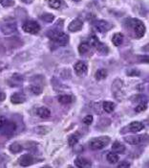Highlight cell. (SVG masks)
<instances>
[{
	"mask_svg": "<svg viewBox=\"0 0 149 168\" xmlns=\"http://www.w3.org/2000/svg\"><path fill=\"white\" fill-rule=\"evenodd\" d=\"M47 36L60 46H65L69 41V36L59 30H50L47 33Z\"/></svg>",
	"mask_w": 149,
	"mask_h": 168,
	"instance_id": "obj_1",
	"label": "cell"
},
{
	"mask_svg": "<svg viewBox=\"0 0 149 168\" xmlns=\"http://www.w3.org/2000/svg\"><path fill=\"white\" fill-rule=\"evenodd\" d=\"M110 143V137L109 136H99L93 138L89 142V146L93 150H100L103 149Z\"/></svg>",
	"mask_w": 149,
	"mask_h": 168,
	"instance_id": "obj_2",
	"label": "cell"
},
{
	"mask_svg": "<svg viewBox=\"0 0 149 168\" xmlns=\"http://www.w3.org/2000/svg\"><path fill=\"white\" fill-rule=\"evenodd\" d=\"M124 84L122 80L116 79L112 85V90H113L114 96L118 101H122L124 97Z\"/></svg>",
	"mask_w": 149,
	"mask_h": 168,
	"instance_id": "obj_3",
	"label": "cell"
},
{
	"mask_svg": "<svg viewBox=\"0 0 149 168\" xmlns=\"http://www.w3.org/2000/svg\"><path fill=\"white\" fill-rule=\"evenodd\" d=\"M131 21H132V27H133L135 36L137 37L138 39L143 38V37L144 36V34H145V26H144V24L139 19H137V18H134V19H132Z\"/></svg>",
	"mask_w": 149,
	"mask_h": 168,
	"instance_id": "obj_4",
	"label": "cell"
},
{
	"mask_svg": "<svg viewBox=\"0 0 149 168\" xmlns=\"http://www.w3.org/2000/svg\"><path fill=\"white\" fill-rule=\"evenodd\" d=\"M23 30L26 33H29L32 35H35V34H38V32L40 31V25L34 21V20H28L23 24Z\"/></svg>",
	"mask_w": 149,
	"mask_h": 168,
	"instance_id": "obj_5",
	"label": "cell"
},
{
	"mask_svg": "<svg viewBox=\"0 0 149 168\" xmlns=\"http://www.w3.org/2000/svg\"><path fill=\"white\" fill-rule=\"evenodd\" d=\"M89 44H91L92 46H94V47H95L99 52H100V53H102V54H105V55H106V54L109 52V49H108L107 46H106L104 43L100 42L96 36H92V37H91L90 43H89Z\"/></svg>",
	"mask_w": 149,
	"mask_h": 168,
	"instance_id": "obj_6",
	"label": "cell"
},
{
	"mask_svg": "<svg viewBox=\"0 0 149 168\" xmlns=\"http://www.w3.org/2000/svg\"><path fill=\"white\" fill-rule=\"evenodd\" d=\"M2 135L5 136H13L14 134V132L16 131V124L13 121H8L6 120L4 125L2 126V128L0 129Z\"/></svg>",
	"mask_w": 149,
	"mask_h": 168,
	"instance_id": "obj_7",
	"label": "cell"
},
{
	"mask_svg": "<svg viewBox=\"0 0 149 168\" xmlns=\"http://www.w3.org/2000/svg\"><path fill=\"white\" fill-rule=\"evenodd\" d=\"M94 28L99 33H105L111 29L112 25L105 20H97L94 23Z\"/></svg>",
	"mask_w": 149,
	"mask_h": 168,
	"instance_id": "obj_8",
	"label": "cell"
},
{
	"mask_svg": "<svg viewBox=\"0 0 149 168\" xmlns=\"http://www.w3.org/2000/svg\"><path fill=\"white\" fill-rule=\"evenodd\" d=\"M146 136H147L146 135L145 136H129L124 137V141L130 145H138L143 142L145 140Z\"/></svg>",
	"mask_w": 149,
	"mask_h": 168,
	"instance_id": "obj_9",
	"label": "cell"
},
{
	"mask_svg": "<svg viewBox=\"0 0 149 168\" xmlns=\"http://www.w3.org/2000/svg\"><path fill=\"white\" fill-rule=\"evenodd\" d=\"M18 162L19 164L23 167H27V166H30L34 162V158L32 155L30 154H25L20 156V157L18 158Z\"/></svg>",
	"mask_w": 149,
	"mask_h": 168,
	"instance_id": "obj_10",
	"label": "cell"
},
{
	"mask_svg": "<svg viewBox=\"0 0 149 168\" xmlns=\"http://www.w3.org/2000/svg\"><path fill=\"white\" fill-rule=\"evenodd\" d=\"M1 31L5 35H13L16 33L17 31V26L15 23H5L1 26Z\"/></svg>",
	"mask_w": 149,
	"mask_h": 168,
	"instance_id": "obj_11",
	"label": "cell"
},
{
	"mask_svg": "<svg viewBox=\"0 0 149 168\" xmlns=\"http://www.w3.org/2000/svg\"><path fill=\"white\" fill-rule=\"evenodd\" d=\"M74 71H76V73L78 74L79 76H82V75H85V74L87 73L88 67H87V64L85 62H78L76 64H74Z\"/></svg>",
	"mask_w": 149,
	"mask_h": 168,
	"instance_id": "obj_12",
	"label": "cell"
},
{
	"mask_svg": "<svg viewBox=\"0 0 149 168\" xmlns=\"http://www.w3.org/2000/svg\"><path fill=\"white\" fill-rule=\"evenodd\" d=\"M83 26V22L79 18H76L74 19L68 26V30L71 32H79L81 30V28Z\"/></svg>",
	"mask_w": 149,
	"mask_h": 168,
	"instance_id": "obj_13",
	"label": "cell"
},
{
	"mask_svg": "<svg viewBox=\"0 0 149 168\" xmlns=\"http://www.w3.org/2000/svg\"><path fill=\"white\" fill-rule=\"evenodd\" d=\"M26 100V97L21 92H15L11 97V102L13 104H22Z\"/></svg>",
	"mask_w": 149,
	"mask_h": 168,
	"instance_id": "obj_14",
	"label": "cell"
},
{
	"mask_svg": "<svg viewBox=\"0 0 149 168\" xmlns=\"http://www.w3.org/2000/svg\"><path fill=\"white\" fill-rule=\"evenodd\" d=\"M74 164H76V166H78L79 168H89L92 166V163L88 160H86L84 157H79L76 158Z\"/></svg>",
	"mask_w": 149,
	"mask_h": 168,
	"instance_id": "obj_15",
	"label": "cell"
},
{
	"mask_svg": "<svg viewBox=\"0 0 149 168\" xmlns=\"http://www.w3.org/2000/svg\"><path fill=\"white\" fill-rule=\"evenodd\" d=\"M143 128H144V125L142 122H139V121H134V122L129 124L130 132H133V133H138L139 131L143 130Z\"/></svg>",
	"mask_w": 149,
	"mask_h": 168,
	"instance_id": "obj_16",
	"label": "cell"
},
{
	"mask_svg": "<svg viewBox=\"0 0 149 168\" xmlns=\"http://www.w3.org/2000/svg\"><path fill=\"white\" fill-rule=\"evenodd\" d=\"M36 114L41 118H49L51 116V111L45 107H40L36 109Z\"/></svg>",
	"mask_w": 149,
	"mask_h": 168,
	"instance_id": "obj_17",
	"label": "cell"
},
{
	"mask_svg": "<svg viewBox=\"0 0 149 168\" xmlns=\"http://www.w3.org/2000/svg\"><path fill=\"white\" fill-rule=\"evenodd\" d=\"M123 39H124V37L122 33H116L113 36V38H112V42H113V44L115 46H119L123 42Z\"/></svg>",
	"mask_w": 149,
	"mask_h": 168,
	"instance_id": "obj_18",
	"label": "cell"
},
{
	"mask_svg": "<svg viewBox=\"0 0 149 168\" xmlns=\"http://www.w3.org/2000/svg\"><path fill=\"white\" fill-rule=\"evenodd\" d=\"M58 100L60 104L62 105H68L73 102V97L71 95H67V94H63V95H59L58 97Z\"/></svg>",
	"mask_w": 149,
	"mask_h": 168,
	"instance_id": "obj_19",
	"label": "cell"
},
{
	"mask_svg": "<svg viewBox=\"0 0 149 168\" xmlns=\"http://www.w3.org/2000/svg\"><path fill=\"white\" fill-rule=\"evenodd\" d=\"M102 108L103 110L106 111V113L110 114V113H113L115 108H116V105L113 102H109V101H105L103 102V104H102Z\"/></svg>",
	"mask_w": 149,
	"mask_h": 168,
	"instance_id": "obj_20",
	"label": "cell"
},
{
	"mask_svg": "<svg viewBox=\"0 0 149 168\" xmlns=\"http://www.w3.org/2000/svg\"><path fill=\"white\" fill-rule=\"evenodd\" d=\"M112 150L116 153H123L125 151V146H123L119 141H116L113 143V145H112Z\"/></svg>",
	"mask_w": 149,
	"mask_h": 168,
	"instance_id": "obj_21",
	"label": "cell"
},
{
	"mask_svg": "<svg viewBox=\"0 0 149 168\" xmlns=\"http://www.w3.org/2000/svg\"><path fill=\"white\" fill-rule=\"evenodd\" d=\"M107 70L106 69H104V68H99L97 72H96V74H95V77H96V79L98 80V81H100V80H103V79H105L106 77H107Z\"/></svg>",
	"mask_w": 149,
	"mask_h": 168,
	"instance_id": "obj_22",
	"label": "cell"
},
{
	"mask_svg": "<svg viewBox=\"0 0 149 168\" xmlns=\"http://www.w3.org/2000/svg\"><path fill=\"white\" fill-rule=\"evenodd\" d=\"M22 149H23L22 146H21L19 143H18V142H14V143H12V144L10 145V147H9V150H10L12 153H14V154L21 152Z\"/></svg>",
	"mask_w": 149,
	"mask_h": 168,
	"instance_id": "obj_23",
	"label": "cell"
},
{
	"mask_svg": "<svg viewBox=\"0 0 149 168\" xmlns=\"http://www.w3.org/2000/svg\"><path fill=\"white\" fill-rule=\"evenodd\" d=\"M106 158H107V161H108L110 163L115 164V163H117V162H119V157L118 154H116V153H109V154H107Z\"/></svg>",
	"mask_w": 149,
	"mask_h": 168,
	"instance_id": "obj_24",
	"label": "cell"
},
{
	"mask_svg": "<svg viewBox=\"0 0 149 168\" xmlns=\"http://www.w3.org/2000/svg\"><path fill=\"white\" fill-rule=\"evenodd\" d=\"M79 139V136L78 134H73L68 138V143H69L70 146H74L78 143Z\"/></svg>",
	"mask_w": 149,
	"mask_h": 168,
	"instance_id": "obj_25",
	"label": "cell"
},
{
	"mask_svg": "<svg viewBox=\"0 0 149 168\" xmlns=\"http://www.w3.org/2000/svg\"><path fill=\"white\" fill-rule=\"evenodd\" d=\"M89 48H90V44L88 42H85V41L81 42L79 46V52L80 54H85L86 52H88Z\"/></svg>",
	"mask_w": 149,
	"mask_h": 168,
	"instance_id": "obj_26",
	"label": "cell"
},
{
	"mask_svg": "<svg viewBox=\"0 0 149 168\" xmlns=\"http://www.w3.org/2000/svg\"><path fill=\"white\" fill-rule=\"evenodd\" d=\"M40 18L45 21V22H48V23H52L54 20V15L52 14H44L40 16Z\"/></svg>",
	"mask_w": 149,
	"mask_h": 168,
	"instance_id": "obj_27",
	"label": "cell"
},
{
	"mask_svg": "<svg viewBox=\"0 0 149 168\" xmlns=\"http://www.w3.org/2000/svg\"><path fill=\"white\" fill-rule=\"evenodd\" d=\"M47 1H48V5L53 9H58L61 6L60 0H47Z\"/></svg>",
	"mask_w": 149,
	"mask_h": 168,
	"instance_id": "obj_28",
	"label": "cell"
},
{
	"mask_svg": "<svg viewBox=\"0 0 149 168\" xmlns=\"http://www.w3.org/2000/svg\"><path fill=\"white\" fill-rule=\"evenodd\" d=\"M30 89L35 95H39L40 93L42 92V88L40 86H38V85H32L30 87Z\"/></svg>",
	"mask_w": 149,
	"mask_h": 168,
	"instance_id": "obj_29",
	"label": "cell"
},
{
	"mask_svg": "<svg viewBox=\"0 0 149 168\" xmlns=\"http://www.w3.org/2000/svg\"><path fill=\"white\" fill-rule=\"evenodd\" d=\"M0 4L3 7H12L14 5V0H0Z\"/></svg>",
	"mask_w": 149,
	"mask_h": 168,
	"instance_id": "obj_30",
	"label": "cell"
},
{
	"mask_svg": "<svg viewBox=\"0 0 149 168\" xmlns=\"http://www.w3.org/2000/svg\"><path fill=\"white\" fill-rule=\"evenodd\" d=\"M146 109H147V104L146 103H141L135 108V111L136 113H142V111L145 110Z\"/></svg>",
	"mask_w": 149,
	"mask_h": 168,
	"instance_id": "obj_31",
	"label": "cell"
},
{
	"mask_svg": "<svg viewBox=\"0 0 149 168\" xmlns=\"http://www.w3.org/2000/svg\"><path fill=\"white\" fill-rule=\"evenodd\" d=\"M126 74H127L128 76L134 77V76H139L141 72H139L138 69H129V70L126 71Z\"/></svg>",
	"mask_w": 149,
	"mask_h": 168,
	"instance_id": "obj_32",
	"label": "cell"
},
{
	"mask_svg": "<svg viewBox=\"0 0 149 168\" xmlns=\"http://www.w3.org/2000/svg\"><path fill=\"white\" fill-rule=\"evenodd\" d=\"M83 123L85 125H91L93 123V116L92 115H86L84 118H83Z\"/></svg>",
	"mask_w": 149,
	"mask_h": 168,
	"instance_id": "obj_33",
	"label": "cell"
},
{
	"mask_svg": "<svg viewBox=\"0 0 149 168\" xmlns=\"http://www.w3.org/2000/svg\"><path fill=\"white\" fill-rule=\"evenodd\" d=\"M119 168H127V167H130V163H128L127 162H123L122 163H119L118 165Z\"/></svg>",
	"mask_w": 149,
	"mask_h": 168,
	"instance_id": "obj_34",
	"label": "cell"
},
{
	"mask_svg": "<svg viewBox=\"0 0 149 168\" xmlns=\"http://www.w3.org/2000/svg\"><path fill=\"white\" fill-rule=\"evenodd\" d=\"M5 99H6V94H5V92H4L2 89H0V103H1V102H3Z\"/></svg>",
	"mask_w": 149,
	"mask_h": 168,
	"instance_id": "obj_35",
	"label": "cell"
},
{
	"mask_svg": "<svg viewBox=\"0 0 149 168\" xmlns=\"http://www.w3.org/2000/svg\"><path fill=\"white\" fill-rule=\"evenodd\" d=\"M139 61H141V62H146V63L149 62V59H148V56H147V55L142 56V57H139Z\"/></svg>",
	"mask_w": 149,
	"mask_h": 168,
	"instance_id": "obj_36",
	"label": "cell"
},
{
	"mask_svg": "<svg viewBox=\"0 0 149 168\" xmlns=\"http://www.w3.org/2000/svg\"><path fill=\"white\" fill-rule=\"evenodd\" d=\"M5 121H6L5 117H4V116H1V115H0V129H1V128H2V126L4 125Z\"/></svg>",
	"mask_w": 149,
	"mask_h": 168,
	"instance_id": "obj_37",
	"label": "cell"
},
{
	"mask_svg": "<svg viewBox=\"0 0 149 168\" xmlns=\"http://www.w3.org/2000/svg\"><path fill=\"white\" fill-rule=\"evenodd\" d=\"M22 2L25 4H31L33 2V0H22Z\"/></svg>",
	"mask_w": 149,
	"mask_h": 168,
	"instance_id": "obj_38",
	"label": "cell"
},
{
	"mask_svg": "<svg viewBox=\"0 0 149 168\" xmlns=\"http://www.w3.org/2000/svg\"><path fill=\"white\" fill-rule=\"evenodd\" d=\"M4 162V157L0 156V162Z\"/></svg>",
	"mask_w": 149,
	"mask_h": 168,
	"instance_id": "obj_39",
	"label": "cell"
},
{
	"mask_svg": "<svg viewBox=\"0 0 149 168\" xmlns=\"http://www.w3.org/2000/svg\"><path fill=\"white\" fill-rule=\"evenodd\" d=\"M73 1H76V2H79V1H80V0H73Z\"/></svg>",
	"mask_w": 149,
	"mask_h": 168,
	"instance_id": "obj_40",
	"label": "cell"
}]
</instances>
